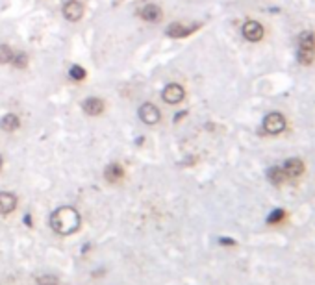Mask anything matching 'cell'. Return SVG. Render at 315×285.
<instances>
[{
    "mask_svg": "<svg viewBox=\"0 0 315 285\" xmlns=\"http://www.w3.org/2000/svg\"><path fill=\"white\" fill-rule=\"evenodd\" d=\"M82 219L80 213L71 206L58 207L52 215H50V228L59 235H71L80 228Z\"/></svg>",
    "mask_w": 315,
    "mask_h": 285,
    "instance_id": "cell-1",
    "label": "cell"
},
{
    "mask_svg": "<svg viewBox=\"0 0 315 285\" xmlns=\"http://www.w3.org/2000/svg\"><path fill=\"white\" fill-rule=\"evenodd\" d=\"M297 59L302 65H310L315 59V33L314 32H302L299 35V52Z\"/></svg>",
    "mask_w": 315,
    "mask_h": 285,
    "instance_id": "cell-2",
    "label": "cell"
},
{
    "mask_svg": "<svg viewBox=\"0 0 315 285\" xmlns=\"http://www.w3.org/2000/svg\"><path fill=\"white\" fill-rule=\"evenodd\" d=\"M263 130L269 136H278L286 130V119L282 113H269L263 121Z\"/></svg>",
    "mask_w": 315,
    "mask_h": 285,
    "instance_id": "cell-3",
    "label": "cell"
},
{
    "mask_svg": "<svg viewBox=\"0 0 315 285\" xmlns=\"http://www.w3.org/2000/svg\"><path fill=\"white\" fill-rule=\"evenodd\" d=\"M243 37L252 43L260 41L263 37V26L258 20H247L243 24Z\"/></svg>",
    "mask_w": 315,
    "mask_h": 285,
    "instance_id": "cell-4",
    "label": "cell"
},
{
    "mask_svg": "<svg viewBox=\"0 0 315 285\" xmlns=\"http://www.w3.org/2000/svg\"><path fill=\"white\" fill-rule=\"evenodd\" d=\"M185 97V93L184 89L180 87L178 84H171V85H167L163 91H161V98H163L167 104H178V102H182Z\"/></svg>",
    "mask_w": 315,
    "mask_h": 285,
    "instance_id": "cell-5",
    "label": "cell"
},
{
    "mask_svg": "<svg viewBox=\"0 0 315 285\" xmlns=\"http://www.w3.org/2000/svg\"><path fill=\"white\" fill-rule=\"evenodd\" d=\"M84 15V6L80 4L78 0H69L65 6H63V17L71 22H76V20L82 19Z\"/></svg>",
    "mask_w": 315,
    "mask_h": 285,
    "instance_id": "cell-6",
    "label": "cell"
},
{
    "mask_svg": "<svg viewBox=\"0 0 315 285\" xmlns=\"http://www.w3.org/2000/svg\"><path fill=\"white\" fill-rule=\"evenodd\" d=\"M139 119L145 124H156L159 121V110H158L154 104L147 102L139 108Z\"/></svg>",
    "mask_w": 315,
    "mask_h": 285,
    "instance_id": "cell-7",
    "label": "cell"
},
{
    "mask_svg": "<svg viewBox=\"0 0 315 285\" xmlns=\"http://www.w3.org/2000/svg\"><path fill=\"white\" fill-rule=\"evenodd\" d=\"M282 168L288 178H299V176L304 172V163H302L301 159L293 157V159H288V161L284 163Z\"/></svg>",
    "mask_w": 315,
    "mask_h": 285,
    "instance_id": "cell-8",
    "label": "cell"
},
{
    "mask_svg": "<svg viewBox=\"0 0 315 285\" xmlns=\"http://www.w3.org/2000/svg\"><path fill=\"white\" fill-rule=\"evenodd\" d=\"M82 108H84V111H86L87 115L97 117V115H100V113L104 111V102H102L100 98L89 97V98H86V100H84Z\"/></svg>",
    "mask_w": 315,
    "mask_h": 285,
    "instance_id": "cell-9",
    "label": "cell"
},
{
    "mask_svg": "<svg viewBox=\"0 0 315 285\" xmlns=\"http://www.w3.org/2000/svg\"><path fill=\"white\" fill-rule=\"evenodd\" d=\"M17 207V196L11 193H0V215L11 213Z\"/></svg>",
    "mask_w": 315,
    "mask_h": 285,
    "instance_id": "cell-10",
    "label": "cell"
},
{
    "mask_svg": "<svg viewBox=\"0 0 315 285\" xmlns=\"http://www.w3.org/2000/svg\"><path fill=\"white\" fill-rule=\"evenodd\" d=\"M139 17L145 20H149V22H159L161 20V9L154 4H149V6H145L141 11H139Z\"/></svg>",
    "mask_w": 315,
    "mask_h": 285,
    "instance_id": "cell-11",
    "label": "cell"
},
{
    "mask_svg": "<svg viewBox=\"0 0 315 285\" xmlns=\"http://www.w3.org/2000/svg\"><path fill=\"white\" fill-rule=\"evenodd\" d=\"M106 180L112 181V183H117L119 180H123V176H125V170H123V167L121 165H117V163H112V165H108L106 167Z\"/></svg>",
    "mask_w": 315,
    "mask_h": 285,
    "instance_id": "cell-12",
    "label": "cell"
},
{
    "mask_svg": "<svg viewBox=\"0 0 315 285\" xmlns=\"http://www.w3.org/2000/svg\"><path fill=\"white\" fill-rule=\"evenodd\" d=\"M195 28H198V26L185 28V26L180 24V22H172V24H169V28H167V35H169V37H184V35H187V33L193 32Z\"/></svg>",
    "mask_w": 315,
    "mask_h": 285,
    "instance_id": "cell-13",
    "label": "cell"
},
{
    "mask_svg": "<svg viewBox=\"0 0 315 285\" xmlns=\"http://www.w3.org/2000/svg\"><path fill=\"white\" fill-rule=\"evenodd\" d=\"M267 178H269V181L273 185H282L284 181L288 180V176H286L282 167H271L267 170Z\"/></svg>",
    "mask_w": 315,
    "mask_h": 285,
    "instance_id": "cell-14",
    "label": "cell"
},
{
    "mask_svg": "<svg viewBox=\"0 0 315 285\" xmlns=\"http://www.w3.org/2000/svg\"><path fill=\"white\" fill-rule=\"evenodd\" d=\"M19 117L13 115V113H9V115H4V119L0 121V128L6 130V132H15V130L19 128Z\"/></svg>",
    "mask_w": 315,
    "mask_h": 285,
    "instance_id": "cell-15",
    "label": "cell"
},
{
    "mask_svg": "<svg viewBox=\"0 0 315 285\" xmlns=\"http://www.w3.org/2000/svg\"><path fill=\"white\" fill-rule=\"evenodd\" d=\"M11 63L15 65V69H26L28 67V56L24 52H19V54H13V59Z\"/></svg>",
    "mask_w": 315,
    "mask_h": 285,
    "instance_id": "cell-16",
    "label": "cell"
},
{
    "mask_svg": "<svg viewBox=\"0 0 315 285\" xmlns=\"http://www.w3.org/2000/svg\"><path fill=\"white\" fill-rule=\"evenodd\" d=\"M11 59H13V52L7 45H0V63H11Z\"/></svg>",
    "mask_w": 315,
    "mask_h": 285,
    "instance_id": "cell-17",
    "label": "cell"
},
{
    "mask_svg": "<svg viewBox=\"0 0 315 285\" xmlns=\"http://www.w3.org/2000/svg\"><path fill=\"white\" fill-rule=\"evenodd\" d=\"M37 285H59V280L54 274H41L37 276Z\"/></svg>",
    "mask_w": 315,
    "mask_h": 285,
    "instance_id": "cell-18",
    "label": "cell"
},
{
    "mask_svg": "<svg viewBox=\"0 0 315 285\" xmlns=\"http://www.w3.org/2000/svg\"><path fill=\"white\" fill-rule=\"evenodd\" d=\"M69 74H71L72 80H84V78H86V71H84L80 65H72Z\"/></svg>",
    "mask_w": 315,
    "mask_h": 285,
    "instance_id": "cell-19",
    "label": "cell"
},
{
    "mask_svg": "<svg viewBox=\"0 0 315 285\" xmlns=\"http://www.w3.org/2000/svg\"><path fill=\"white\" fill-rule=\"evenodd\" d=\"M284 217H286V211H284V209H275V211L269 215L267 222H269V224H276V222H280Z\"/></svg>",
    "mask_w": 315,
    "mask_h": 285,
    "instance_id": "cell-20",
    "label": "cell"
},
{
    "mask_svg": "<svg viewBox=\"0 0 315 285\" xmlns=\"http://www.w3.org/2000/svg\"><path fill=\"white\" fill-rule=\"evenodd\" d=\"M221 243H223V245H228V246L236 245V241H232V239H221Z\"/></svg>",
    "mask_w": 315,
    "mask_h": 285,
    "instance_id": "cell-21",
    "label": "cell"
},
{
    "mask_svg": "<svg viewBox=\"0 0 315 285\" xmlns=\"http://www.w3.org/2000/svg\"><path fill=\"white\" fill-rule=\"evenodd\" d=\"M0 167H2V155H0Z\"/></svg>",
    "mask_w": 315,
    "mask_h": 285,
    "instance_id": "cell-22",
    "label": "cell"
}]
</instances>
